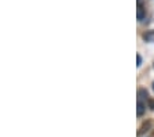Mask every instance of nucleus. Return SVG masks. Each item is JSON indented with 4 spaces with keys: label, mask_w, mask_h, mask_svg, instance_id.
Returning a JSON list of instances; mask_svg holds the SVG:
<instances>
[{
    "label": "nucleus",
    "mask_w": 154,
    "mask_h": 137,
    "mask_svg": "<svg viewBox=\"0 0 154 137\" xmlns=\"http://www.w3.org/2000/svg\"><path fill=\"white\" fill-rule=\"evenodd\" d=\"M143 39L146 40V42L153 43L154 42V31H147V32H144L143 33Z\"/></svg>",
    "instance_id": "nucleus-1"
},
{
    "label": "nucleus",
    "mask_w": 154,
    "mask_h": 137,
    "mask_svg": "<svg viewBox=\"0 0 154 137\" xmlns=\"http://www.w3.org/2000/svg\"><path fill=\"white\" fill-rule=\"evenodd\" d=\"M144 15H146V11L142 6H138V11H136V17H138L139 21H143L144 20Z\"/></svg>",
    "instance_id": "nucleus-2"
},
{
    "label": "nucleus",
    "mask_w": 154,
    "mask_h": 137,
    "mask_svg": "<svg viewBox=\"0 0 154 137\" xmlns=\"http://www.w3.org/2000/svg\"><path fill=\"white\" fill-rule=\"evenodd\" d=\"M138 96H139L138 101H142V98H147V90H146V89H139Z\"/></svg>",
    "instance_id": "nucleus-3"
},
{
    "label": "nucleus",
    "mask_w": 154,
    "mask_h": 137,
    "mask_svg": "<svg viewBox=\"0 0 154 137\" xmlns=\"http://www.w3.org/2000/svg\"><path fill=\"white\" fill-rule=\"evenodd\" d=\"M144 112V104L142 101H138V115L139 116H142Z\"/></svg>",
    "instance_id": "nucleus-4"
},
{
    "label": "nucleus",
    "mask_w": 154,
    "mask_h": 137,
    "mask_svg": "<svg viewBox=\"0 0 154 137\" xmlns=\"http://www.w3.org/2000/svg\"><path fill=\"white\" fill-rule=\"evenodd\" d=\"M136 60H138V64H136V65H138V67H140V65H142V57L139 56V54H138V56H136Z\"/></svg>",
    "instance_id": "nucleus-5"
},
{
    "label": "nucleus",
    "mask_w": 154,
    "mask_h": 137,
    "mask_svg": "<svg viewBox=\"0 0 154 137\" xmlns=\"http://www.w3.org/2000/svg\"><path fill=\"white\" fill-rule=\"evenodd\" d=\"M150 104H151V107H153V109H154V101H151Z\"/></svg>",
    "instance_id": "nucleus-6"
},
{
    "label": "nucleus",
    "mask_w": 154,
    "mask_h": 137,
    "mask_svg": "<svg viewBox=\"0 0 154 137\" xmlns=\"http://www.w3.org/2000/svg\"><path fill=\"white\" fill-rule=\"evenodd\" d=\"M153 90H154V83H153Z\"/></svg>",
    "instance_id": "nucleus-7"
}]
</instances>
